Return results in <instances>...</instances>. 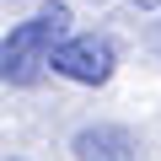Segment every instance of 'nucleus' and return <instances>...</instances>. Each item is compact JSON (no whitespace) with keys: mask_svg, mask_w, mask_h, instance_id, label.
<instances>
[{"mask_svg":"<svg viewBox=\"0 0 161 161\" xmlns=\"http://www.w3.org/2000/svg\"><path fill=\"white\" fill-rule=\"evenodd\" d=\"M70 6H48L32 22H16L0 43V75L6 86H32L43 70H54V54L70 43Z\"/></svg>","mask_w":161,"mask_h":161,"instance_id":"f257e3e1","label":"nucleus"},{"mask_svg":"<svg viewBox=\"0 0 161 161\" xmlns=\"http://www.w3.org/2000/svg\"><path fill=\"white\" fill-rule=\"evenodd\" d=\"M118 70V48L108 32H75L59 54H54V75L59 80H75V86H102Z\"/></svg>","mask_w":161,"mask_h":161,"instance_id":"f03ea898","label":"nucleus"},{"mask_svg":"<svg viewBox=\"0 0 161 161\" xmlns=\"http://www.w3.org/2000/svg\"><path fill=\"white\" fill-rule=\"evenodd\" d=\"M129 150H134L129 129H80V134H75V156H80V161H118V156H129Z\"/></svg>","mask_w":161,"mask_h":161,"instance_id":"7ed1b4c3","label":"nucleus"},{"mask_svg":"<svg viewBox=\"0 0 161 161\" xmlns=\"http://www.w3.org/2000/svg\"><path fill=\"white\" fill-rule=\"evenodd\" d=\"M129 6H140V11H156V6H161V0H129Z\"/></svg>","mask_w":161,"mask_h":161,"instance_id":"20e7f679","label":"nucleus"}]
</instances>
